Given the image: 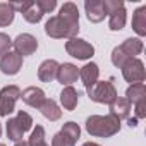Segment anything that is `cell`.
<instances>
[{
    "instance_id": "13",
    "label": "cell",
    "mask_w": 146,
    "mask_h": 146,
    "mask_svg": "<svg viewBox=\"0 0 146 146\" xmlns=\"http://www.w3.org/2000/svg\"><path fill=\"white\" fill-rule=\"evenodd\" d=\"M58 62L53 60V58H48V60H43L41 65L38 67V78L40 81L43 83H52L53 79H57V70H58Z\"/></svg>"
},
{
    "instance_id": "24",
    "label": "cell",
    "mask_w": 146,
    "mask_h": 146,
    "mask_svg": "<svg viewBox=\"0 0 146 146\" xmlns=\"http://www.w3.org/2000/svg\"><path fill=\"white\" fill-rule=\"evenodd\" d=\"M14 9H12V4H7V2H0V26L5 28L9 24H12L14 21Z\"/></svg>"
},
{
    "instance_id": "28",
    "label": "cell",
    "mask_w": 146,
    "mask_h": 146,
    "mask_svg": "<svg viewBox=\"0 0 146 146\" xmlns=\"http://www.w3.org/2000/svg\"><path fill=\"white\" fill-rule=\"evenodd\" d=\"M16 119H17V122H19V125L23 127V131H24V132H28V131L33 127V117H31L28 112H23V110H19Z\"/></svg>"
},
{
    "instance_id": "21",
    "label": "cell",
    "mask_w": 146,
    "mask_h": 146,
    "mask_svg": "<svg viewBox=\"0 0 146 146\" xmlns=\"http://www.w3.org/2000/svg\"><path fill=\"white\" fill-rule=\"evenodd\" d=\"M125 98L131 102V105L134 103H139L143 100H146V86L144 83H139V84H131L125 91Z\"/></svg>"
},
{
    "instance_id": "14",
    "label": "cell",
    "mask_w": 146,
    "mask_h": 146,
    "mask_svg": "<svg viewBox=\"0 0 146 146\" xmlns=\"http://www.w3.org/2000/svg\"><path fill=\"white\" fill-rule=\"evenodd\" d=\"M84 11H86V17L91 23H102L105 19V9L102 0H86L84 2Z\"/></svg>"
},
{
    "instance_id": "33",
    "label": "cell",
    "mask_w": 146,
    "mask_h": 146,
    "mask_svg": "<svg viewBox=\"0 0 146 146\" xmlns=\"http://www.w3.org/2000/svg\"><path fill=\"white\" fill-rule=\"evenodd\" d=\"M14 146H29V144H28V141H17Z\"/></svg>"
},
{
    "instance_id": "25",
    "label": "cell",
    "mask_w": 146,
    "mask_h": 146,
    "mask_svg": "<svg viewBox=\"0 0 146 146\" xmlns=\"http://www.w3.org/2000/svg\"><path fill=\"white\" fill-rule=\"evenodd\" d=\"M60 131H62L64 134H67L70 139H74L76 143H78V139L81 137V127H79L76 122H72V120H70V122H65Z\"/></svg>"
},
{
    "instance_id": "34",
    "label": "cell",
    "mask_w": 146,
    "mask_h": 146,
    "mask_svg": "<svg viewBox=\"0 0 146 146\" xmlns=\"http://www.w3.org/2000/svg\"><path fill=\"white\" fill-rule=\"evenodd\" d=\"M83 146H100L98 143H91V141H88V143H84Z\"/></svg>"
},
{
    "instance_id": "8",
    "label": "cell",
    "mask_w": 146,
    "mask_h": 146,
    "mask_svg": "<svg viewBox=\"0 0 146 146\" xmlns=\"http://www.w3.org/2000/svg\"><path fill=\"white\" fill-rule=\"evenodd\" d=\"M12 45H14L16 52H17L21 57L31 55V53H35V52L38 50V40H36L33 35H29V33L19 35V36L12 41Z\"/></svg>"
},
{
    "instance_id": "31",
    "label": "cell",
    "mask_w": 146,
    "mask_h": 146,
    "mask_svg": "<svg viewBox=\"0 0 146 146\" xmlns=\"http://www.w3.org/2000/svg\"><path fill=\"white\" fill-rule=\"evenodd\" d=\"M146 117V100L136 103V119H144Z\"/></svg>"
},
{
    "instance_id": "1",
    "label": "cell",
    "mask_w": 146,
    "mask_h": 146,
    "mask_svg": "<svg viewBox=\"0 0 146 146\" xmlns=\"http://www.w3.org/2000/svg\"><path fill=\"white\" fill-rule=\"evenodd\" d=\"M86 131L95 137H112L120 131V120L113 115H91L86 119Z\"/></svg>"
},
{
    "instance_id": "5",
    "label": "cell",
    "mask_w": 146,
    "mask_h": 146,
    "mask_svg": "<svg viewBox=\"0 0 146 146\" xmlns=\"http://www.w3.org/2000/svg\"><path fill=\"white\" fill-rule=\"evenodd\" d=\"M65 52L78 60H88L95 55V46L81 38H70L65 41Z\"/></svg>"
},
{
    "instance_id": "35",
    "label": "cell",
    "mask_w": 146,
    "mask_h": 146,
    "mask_svg": "<svg viewBox=\"0 0 146 146\" xmlns=\"http://www.w3.org/2000/svg\"><path fill=\"white\" fill-rule=\"evenodd\" d=\"M0 136H2V124H0Z\"/></svg>"
},
{
    "instance_id": "7",
    "label": "cell",
    "mask_w": 146,
    "mask_h": 146,
    "mask_svg": "<svg viewBox=\"0 0 146 146\" xmlns=\"http://www.w3.org/2000/svg\"><path fill=\"white\" fill-rule=\"evenodd\" d=\"M120 69H122L124 79H125L127 83H131V84H139V83H143L144 78H146L144 64H143V60H139V58H131V60H127Z\"/></svg>"
},
{
    "instance_id": "22",
    "label": "cell",
    "mask_w": 146,
    "mask_h": 146,
    "mask_svg": "<svg viewBox=\"0 0 146 146\" xmlns=\"http://www.w3.org/2000/svg\"><path fill=\"white\" fill-rule=\"evenodd\" d=\"M23 14V17L28 21V23H31V24H36V23H40L41 19H43V12L40 11V7L36 5V2H26V9L21 12Z\"/></svg>"
},
{
    "instance_id": "18",
    "label": "cell",
    "mask_w": 146,
    "mask_h": 146,
    "mask_svg": "<svg viewBox=\"0 0 146 146\" xmlns=\"http://www.w3.org/2000/svg\"><path fill=\"white\" fill-rule=\"evenodd\" d=\"M38 110H40L41 115H43L45 119H48L50 122H55V120H58V119L62 117V110L58 108L57 102L52 100V98H45V102L41 103V107H40Z\"/></svg>"
},
{
    "instance_id": "27",
    "label": "cell",
    "mask_w": 146,
    "mask_h": 146,
    "mask_svg": "<svg viewBox=\"0 0 146 146\" xmlns=\"http://www.w3.org/2000/svg\"><path fill=\"white\" fill-rule=\"evenodd\" d=\"M52 146H76V141L70 139L67 134H64L62 131L57 132L53 137H52Z\"/></svg>"
},
{
    "instance_id": "15",
    "label": "cell",
    "mask_w": 146,
    "mask_h": 146,
    "mask_svg": "<svg viewBox=\"0 0 146 146\" xmlns=\"http://www.w3.org/2000/svg\"><path fill=\"white\" fill-rule=\"evenodd\" d=\"M98 76H100V69L95 62H88L84 67L79 69V78L84 84V88H91L96 81H98Z\"/></svg>"
},
{
    "instance_id": "36",
    "label": "cell",
    "mask_w": 146,
    "mask_h": 146,
    "mask_svg": "<svg viewBox=\"0 0 146 146\" xmlns=\"http://www.w3.org/2000/svg\"><path fill=\"white\" fill-rule=\"evenodd\" d=\"M41 146H50V144H46V143H45V144H41Z\"/></svg>"
},
{
    "instance_id": "16",
    "label": "cell",
    "mask_w": 146,
    "mask_h": 146,
    "mask_svg": "<svg viewBox=\"0 0 146 146\" xmlns=\"http://www.w3.org/2000/svg\"><path fill=\"white\" fill-rule=\"evenodd\" d=\"M119 50L131 60L136 58V55H139L143 52V41L139 38H127L122 41V45H119Z\"/></svg>"
},
{
    "instance_id": "20",
    "label": "cell",
    "mask_w": 146,
    "mask_h": 146,
    "mask_svg": "<svg viewBox=\"0 0 146 146\" xmlns=\"http://www.w3.org/2000/svg\"><path fill=\"white\" fill-rule=\"evenodd\" d=\"M132 29L139 36H146V5H141L132 14Z\"/></svg>"
},
{
    "instance_id": "19",
    "label": "cell",
    "mask_w": 146,
    "mask_h": 146,
    "mask_svg": "<svg viewBox=\"0 0 146 146\" xmlns=\"http://www.w3.org/2000/svg\"><path fill=\"white\" fill-rule=\"evenodd\" d=\"M62 19H65L67 23L74 24V26H79V9L76 4L72 2H65L62 7H60V14H58Z\"/></svg>"
},
{
    "instance_id": "3",
    "label": "cell",
    "mask_w": 146,
    "mask_h": 146,
    "mask_svg": "<svg viewBox=\"0 0 146 146\" xmlns=\"http://www.w3.org/2000/svg\"><path fill=\"white\" fill-rule=\"evenodd\" d=\"M103 9L108 16V29L110 31H120L125 26V5L120 0H103Z\"/></svg>"
},
{
    "instance_id": "30",
    "label": "cell",
    "mask_w": 146,
    "mask_h": 146,
    "mask_svg": "<svg viewBox=\"0 0 146 146\" xmlns=\"http://www.w3.org/2000/svg\"><path fill=\"white\" fill-rule=\"evenodd\" d=\"M36 5L40 7V11L43 14H48V12H52L57 7V2L55 0H36Z\"/></svg>"
},
{
    "instance_id": "2",
    "label": "cell",
    "mask_w": 146,
    "mask_h": 146,
    "mask_svg": "<svg viewBox=\"0 0 146 146\" xmlns=\"http://www.w3.org/2000/svg\"><path fill=\"white\" fill-rule=\"evenodd\" d=\"M45 33L50 38L60 40V38H76V35L79 33V26H74L67 23L65 19H62L60 16H53L46 21L45 24Z\"/></svg>"
},
{
    "instance_id": "37",
    "label": "cell",
    "mask_w": 146,
    "mask_h": 146,
    "mask_svg": "<svg viewBox=\"0 0 146 146\" xmlns=\"http://www.w3.org/2000/svg\"><path fill=\"white\" fill-rule=\"evenodd\" d=\"M0 146H5V144H2V143H0Z\"/></svg>"
},
{
    "instance_id": "32",
    "label": "cell",
    "mask_w": 146,
    "mask_h": 146,
    "mask_svg": "<svg viewBox=\"0 0 146 146\" xmlns=\"http://www.w3.org/2000/svg\"><path fill=\"white\" fill-rule=\"evenodd\" d=\"M127 124H129V127H136L137 125V119H127Z\"/></svg>"
},
{
    "instance_id": "17",
    "label": "cell",
    "mask_w": 146,
    "mask_h": 146,
    "mask_svg": "<svg viewBox=\"0 0 146 146\" xmlns=\"http://www.w3.org/2000/svg\"><path fill=\"white\" fill-rule=\"evenodd\" d=\"M78 102H79V93L76 91V88L72 86H65L60 93V103L65 110L72 112L76 107H78Z\"/></svg>"
},
{
    "instance_id": "29",
    "label": "cell",
    "mask_w": 146,
    "mask_h": 146,
    "mask_svg": "<svg viewBox=\"0 0 146 146\" xmlns=\"http://www.w3.org/2000/svg\"><path fill=\"white\" fill-rule=\"evenodd\" d=\"M11 46H12V40L9 38V35L0 33V57H4L5 53H9Z\"/></svg>"
},
{
    "instance_id": "4",
    "label": "cell",
    "mask_w": 146,
    "mask_h": 146,
    "mask_svg": "<svg viewBox=\"0 0 146 146\" xmlns=\"http://www.w3.org/2000/svg\"><path fill=\"white\" fill-rule=\"evenodd\" d=\"M86 91H88L90 100H93L96 103H107V105H110L117 98V90H115L112 79L110 81H96Z\"/></svg>"
},
{
    "instance_id": "12",
    "label": "cell",
    "mask_w": 146,
    "mask_h": 146,
    "mask_svg": "<svg viewBox=\"0 0 146 146\" xmlns=\"http://www.w3.org/2000/svg\"><path fill=\"white\" fill-rule=\"evenodd\" d=\"M131 102L125 98V96H117L110 105H108V110H110V115L117 117L119 120L122 119H129V113H131Z\"/></svg>"
},
{
    "instance_id": "23",
    "label": "cell",
    "mask_w": 146,
    "mask_h": 146,
    "mask_svg": "<svg viewBox=\"0 0 146 146\" xmlns=\"http://www.w3.org/2000/svg\"><path fill=\"white\" fill-rule=\"evenodd\" d=\"M5 131H7V137H9L11 141H14V143L23 141L24 131H23V127L19 125V122H17V119H16V117L7 120V124H5Z\"/></svg>"
},
{
    "instance_id": "9",
    "label": "cell",
    "mask_w": 146,
    "mask_h": 146,
    "mask_svg": "<svg viewBox=\"0 0 146 146\" xmlns=\"http://www.w3.org/2000/svg\"><path fill=\"white\" fill-rule=\"evenodd\" d=\"M23 67V57L17 52H9L0 58V70L7 76H16Z\"/></svg>"
},
{
    "instance_id": "10",
    "label": "cell",
    "mask_w": 146,
    "mask_h": 146,
    "mask_svg": "<svg viewBox=\"0 0 146 146\" xmlns=\"http://www.w3.org/2000/svg\"><path fill=\"white\" fill-rule=\"evenodd\" d=\"M79 78V69L74 65V64H62L58 65V70H57V79L60 84L64 86H72V83H76Z\"/></svg>"
},
{
    "instance_id": "26",
    "label": "cell",
    "mask_w": 146,
    "mask_h": 146,
    "mask_svg": "<svg viewBox=\"0 0 146 146\" xmlns=\"http://www.w3.org/2000/svg\"><path fill=\"white\" fill-rule=\"evenodd\" d=\"M28 144L29 146H41V144H45V129L41 125H36L33 129V132H31V136L28 139Z\"/></svg>"
},
{
    "instance_id": "11",
    "label": "cell",
    "mask_w": 146,
    "mask_h": 146,
    "mask_svg": "<svg viewBox=\"0 0 146 146\" xmlns=\"http://www.w3.org/2000/svg\"><path fill=\"white\" fill-rule=\"evenodd\" d=\"M21 98L26 105L33 107V108H40L41 103L45 102V91L41 88H36V86H29L26 88L24 91H21Z\"/></svg>"
},
{
    "instance_id": "6",
    "label": "cell",
    "mask_w": 146,
    "mask_h": 146,
    "mask_svg": "<svg viewBox=\"0 0 146 146\" xmlns=\"http://www.w3.org/2000/svg\"><path fill=\"white\" fill-rule=\"evenodd\" d=\"M19 98H21V90L16 84H9V86L0 90V115L9 117L14 112L16 102Z\"/></svg>"
}]
</instances>
